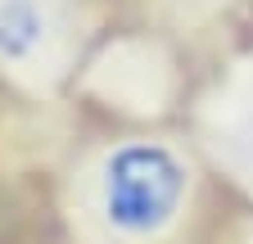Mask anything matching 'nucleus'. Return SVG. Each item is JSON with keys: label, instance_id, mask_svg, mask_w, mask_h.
Wrapping results in <instances>:
<instances>
[{"label": "nucleus", "instance_id": "obj_2", "mask_svg": "<svg viewBox=\"0 0 253 244\" xmlns=\"http://www.w3.org/2000/svg\"><path fill=\"white\" fill-rule=\"evenodd\" d=\"M95 32L90 0H0V68L54 81Z\"/></svg>", "mask_w": 253, "mask_h": 244}, {"label": "nucleus", "instance_id": "obj_3", "mask_svg": "<svg viewBox=\"0 0 253 244\" xmlns=\"http://www.w3.org/2000/svg\"><path fill=\"white\" fill-rule=\"evenodd\" d=\"M145 18L163 32L176 37H195V32H217L226 27L249 0H140Z\"/></svg>", "mask_w": 253, "mask_h": 244}, {"label": "nucleus", "instance_id": "obj_1", "mask_svg": "<svg viewBox=\"0 0 253 244\" xmlns=\"http://www.w3.org/2000/svg\"><path fill=\"white\" fill-rule=\"evenodd\" d=\"M190 199V163L163 136H118L82 172V208L104 240L149 244L168 235Z\"/></svg>", "mask_w": 253, "mask_h": 244}]
</instances>
